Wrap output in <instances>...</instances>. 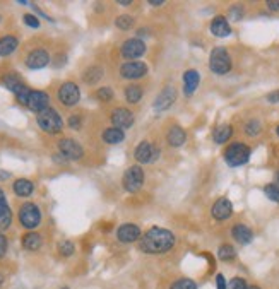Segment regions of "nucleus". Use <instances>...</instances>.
<instances>
[{
    "mask_svg": "<svg viewBox=\"0 0 279 289\" xmlns=\"http://www.w3.org/2000/svg\"><path fill=\"white\" fill-rule=\"evenodd\" d=\"M177 243V238L175 234L170 231V229L165 228H154L148 229L139 240V248L141 252L149 253V255H160V253H166L175 246Z\"/></svg>",
    "mask_w": 279,
    "mask_h": 289,
    "instance_id": "1",
    "label": "nucleus"
},
{
    "mask_svg": "<svg viewBox=\"0 0 279 289\" xmlns=\"http://www.w3.org/2000/svg\"><path fill=\"white\" fill-rule=\"evenodd\" d=\"M36 123H38L41 130L45 133H50V135H57L64 128V120H62L60 113L52 106L36 115Z\"/></svg>",
    "mask_w": 279,
    "mask_h": 289,
    "instance_id": "2",
    "label": "nucleus"
},
{
    "mask_svg": "<svg viewBox=\"0 0 279 289\" xmlns=\"http://www.w3.org/2000/svg\"><path fill=\"white\" fill-rule=\"evenodd\" d=\"M250 154H252V151L247 144H243V142H233V144H230L226 149H224L223 156H224V161H226L228 166L238 168V166L247 165L248 159H250Z\"/></svg>",
    "mask_w": 279,
    "mask_h": 289,
    "instance_id": "3",
    "label": "nucleus"
},
{
    "mask_svg": "<svg viewBox=\"0 0 279 289\" xmlns=\"http://www.w3.org/2000/svg\"><path fill=\"white\" fill-rule=\"evenodd\" d=\"M233 62L230 57V52H228L224 47H216L212 48L211 55H209V69L211 72H214L216 75H226L231 70Z\"/></svg>",
    "mask_w": 279,
    "mask_h": 289,
    "instance_id": "4",
    "label": "nucleus"
},
{
    "mask_svg": "<svg viewBox=\"0 0 279 289\" xmlns=\"http://www.w3.org/2000/svg\"><path fill=\"white\" fill-rule=\"evenodd\" d=\"M19 223L26 229H36L41 224V209L35 202H24L18 212Z\"/></svg>",
    "mask_w": 279,
    "mask_h": 289,
    "instance_id": "5",
    "label": "nucleus"
},
{
    "mask_svg": "<svg viewBox=\"0 0 279 289\" xmlns=\"http://www.w3.org/2000/svg\"><path fill=\"white\" fill-rule=\"evenodd\" d=\"M122 185L128 194H137L144 187V170L139 165H134L123 173Z\"/></svg>",
    "mask_w": 279,
    "mask_h": 289,
    "instance_id": "6",
    "label": "nucleus"
},
{
    "mask_svg": "<svg viewBox=\"0 0 279 289\" xmlns=\"http://www.w3.org/2000/svg\"><path fill=\"white\" fill-rule=\"evenodd\" d=\"M57 98H58V101L64 104V106L72 108L81 101V89H79V86L76 84V82L67 81L58 87Z\"/></svg>",
    "mask_w": 279,
    "mask_h": 289,
    "instance_id": "7",
    "label": "nucleus"
},
{
    "mask_svg": "<svg viewBox=\"0 0 279 289\" xmlns=\"http://www.w3.org/2000/svg\"><path fill=\"white\" fill-rule=\"evenodd\" d=\"M146 52H148V47L141 38H130V40L123 41V45L120 47V55L127 62L139 60L141 57L146 55Z\"/></svg>",
    "mask_w": 279,
    "mask_h": 289,
    "instance_id": "8",
    "label": "nucleus"
},
{
    "mask_svg": "<svg viewBox=\"0 0 279 289\" xmlns=\"http://www.w3.org/2000/svg\"><path fill=\"white\" fill-rule=\"evenodd\" d=\"M160 154H161V151L154 144H151L149 140L139 142L134 151V158L139 165H151V163H154L158 158H160Z\"/></svg>",
    "mask_w": 279,
    "mask_h": 289,
    "instance_id": "9",
    "label": "nucleus"
},
{
    "mask_svg": "<svg viewBox=\"0 0 279 289\" xmlns=\"http://www.w3.org/2000/svg\"><path fill=\"white\" fill-rule=\"evenodd\" d=\"M148 72H149L148 64L141 60L125 62V64L120 65V75H122V79H125V81H137V79L144 77Z\"/></svg>",
    "mask_w": 279,
    "mask_h": 289,
    "instance_id": "10",
    "label": "nucleus"
},
{
    "mask_svg": "<svg viewBox=\"0 0 279 289\" xmlns=\"http://www.w3.org/2000/svg\"><path fill=\"white\" fill-rule=\"evenodd\" d=\"M57 148H58V153L67 159V161H79V159L84 156V149H82V146L79 144L77 140L69 139V137L58 140Z\"/></svg>",
    "mask_w": 279,
    "mask_h": 289,
    "instance_id": "11",
    "label": "nucleus"
},
{
    "mask_svg": "<svg viewBox=\"0 0 279 289\" xmlns=\"http://www.w3.org/2000/svg\"><path fill=\"white\" fill-rule=\"evenodd\" d=\"M110 121L111 127H116L120 130H125V128H130L135 121V116L128 108H115L110 113Z\"/></svg>",
    "mask_w": 279,
    "mask_h": 289,
    "instance_id": "12",
    "label": "nucleus"
},
{
    "mask_svg": "<svg viewBox=\"0 0 279 289\" xmlns=\"http://www.w3.org/2000/svg\"><path fill=\"white\" fill-rule=\"evenodd\" d=\"M24 64H26L28 69L31 70H40L45 69L50 64V52L47 48H35L28 53L26 58H24Z\"/></svg>",
    "mask_w": 279,
    "mask_h": 289,
    "instance_id": "13",
    "label": "nucleus"
},
{
    "mask_svg": "<svg viewBox=\"0 0 279 289\" xmlns=\"http://www.w3.org/2000/svg\"><path fill=\"white\" fill-rule=\"evenodd\" d=\"M26 108H28L29 111L36 113V115L41 113V111H45L47 108H50V96H48V93H45V91H40V89H33L31 94H29Z\"/></svg>",
    "mask_w": 279,
    "mask_h": 289,
    "instance_id": "14",
    "label": "nucleus"
},
{
    "mask_svg": "<svg viewBox=\"0 0 279 289\" xmlns=\"http://www.w3.org/2000/svg\"><path fill=\"white\" fill-rule=\"evenodd\" d=\"M177 87L175 86H166L163 87V91H161L160 94L156 96V99H154V110L156 111H165L168 110L170 106H173V103L177 101Z\"/></svg>",
    "mask_w": 279,
    "mask_h": 289,
    "instance_id": "15",
    "label": "nucleus"
},
{
    "mask_svg": "<svg viewBox=\"0 0 279 289\" xmlns=\"http://www.w3.org/2000/svg\"><path fill=\"white\" fill-rule=\"evenodd\" d=\"M143 233H141V228L137 224H132V223H125L122 226H118L116 229V240L120 243H134V241H139Z\"/></svg>",
    "mask_w": 279,
    "mask_h": 289,
    "instance_id": "16",
    "label": "nucleus"
},
{
    "mask_svg": "<svg viewBox=\"0 0 279 289\" xmlns=\"http://www.w3.org/2000/svg\"><path fill=\"white\" fill-rule=\"evenodd\" d=\"M233 214V204L230 199L226 197H221L214 202V205L211 207V216L214 217L216 221H226L230 219Z\"/></svg>",
    "mask_w": 279,
    "mask_h": 289,
    "instance_id": "17",
    "label": "nucleus"
},
{
    "mask_svg": "<svg viewBox=\"0 0 279 289\" xmlns=\"http://www.w3.org/2000/svg\"><path fill=\"white\" fill-rule=\"evenodd\" d=\"M211 33L216 38H226L233 33L231 24L224 16H216L214 19L211 21Z\"/></svg>",
    "mask_w": 279,
    "mask_h": 289,
    "instance_id": "18",
    "label": "nucleus"
},
{
    "mask_svg": "<svg viewBox=\"0 0 279 289\" xmlns=\"http://www.w3.org/2000/svg\"><path fill=\"white\" fill-rule=\"evenodd\" d=\"M199 84H201V75H199L197 70L190 69L183 72V94L190 98L197 91Z\"/></svg>",
    "mask_w": 279,
    "mask_h": 289,
    "instance_id": "19",
    "label": "nucleus"
},
{
    "mask_svg": "<svg viewBox=\"0 0 279 289\" xmlns=\"http://www.w3.org/2000/svg\"><path fill=\"white\" fill-rule=\"evenodd\" d=\"M187 140V132L183 130L180 125H172L166 130V142L170 148H182Z\"/></svg>",
    "mask_w": 279,
    "mask_h": 289,
    "instance_id": "20",
    "label": "nucleus"
},
{
    "mask_svg": "<svg viewBox=\"0 0 279 289\" xmlns=\"http://www.w3.org/2000/svg\"><path fill=\"white\" fill-rule=\"evenodd\" d=\"M21 245L28 252H38L41 246H43V236L36 231H28L21 238Z\"/></svg>",
    "mask_w": 279,
    "mask_h": 289,
    "instance_id": "21",
    "label": "nucleus"
},
{
    "mask_svg": "<svg viewBox=\"0 0 279 289\" xmlns=\"http://www.w3.org/2000/svg\"><path fill=\"white\" fill-rule=\"evenodd\" d=\"M231 236H233V240L236 243H240V245H248V243L253 240V231L247 224L238 223L231 228Z\"/></svg>",
    "mask_w": 279,
    "mask_h": 289,
    "instance_id": "22",
    "label": "nucleus"
},
{
    "mask_svg": "<svg viewBox=\"0 0 279 289\" xmlns=\"http://www.w3.org/2000/svg\"><path fill=\"white\" fill-rule=\"evenodd\" d=\"M12 223V212L11 207L7 204V197L4 194V190L0 188V231H6Z\"/></svg>",
    "mask_w": 279,
    "mask_h": 289,
    "instance_id": "23",
    "label": "nucleus"
},
{
    "mask_svg": "<svg viewBox=\"0 0 279 289\" xmlns=\"http://www.w3.org/2000/svg\"><path fill=\"white\" fill-rule=\"evenodd\" d=\"M12 192L21 199H26V197L35 194V183L29 182L26 178H18L12 183Z\"/></svg>",
    "mask_w": 279,
    "mask_h": 289,
    "instance_id": "24",
    "label": "nucleus"
},
{
    "mask_svg": "<svg viewBox=\"0 0 279 289\" xmlns=\"http://www.w3.org/2000/svg\"><path fill=\"white\" fill-rule=\"evenodd\" d=\"M19 38L14 35H6L0 38V57H9L18 50Z\"/></svg>",
    "mask_w": 279,
    "mask_h": 289,
    "instance_id": "25",
    "label": "nucleus"
},
{
    "mask_svg": "<svg viewBox=\"0 0 279 289\" xmlns=\"http://www.w3.org/2000/svg\"><path fill=\"white\" fill-rule=\"evenodd\" d=\"M103 74L105 72H103V69L99 65H89L84 72H82V82L87 86H94L103 79Z\"/></svg>",
    "mask_w": 279,
    "mask_h": 289,
    "instance_id": "26",
    "label": "nucleus"
},
{
    "mask_svg": "<svg viewBox=\"0 0 279 289\" xmlns=\"http://www.w3.org/2000/svg\"><path fill=\"white\" fill-rule=\"evenodd\" d=\"M101 139L105 144L115 146V144L123 142V139H125V132L120 130V128H116V127H108L101 132Z\"/></svg>",
    "mask_w": 279,
    "mask_h": 289,
    "instance_id": "27",
    "label": "nucleus"
},
{
    "mask_svg": "<svg viewBox=\"0 0 279 289\" xmlns=\"http://www.w3.org/2000/svg\"><path fill=\"white\" fill-rule=\"evenodd\" d=\"M123 96H125V101L128 104H137L143 99V96H144V89H143V86H139V84H128L125 89H123Z\"/></svg>",
    "mask_w": 279,
    "mask_h": 289,
    "instance_id": "28",
    "label": "nucleus"
},
{
    "mask_svg": "<svg viewBox=\"0 0 279 289\" xmlns=\"http://www.w3.org/2000/svg\"><path fill=\"white\" fill-rule=\"evenodd\" d=\"M233 135V127L231 125H219L218 128H214L212 132V140L216 144H226Z\"/></svg>",
    "mask_w": 279,
    "mask_h": 289,
    "instance_id": "29",
    "label": "nucleus"
},
{
    "mask_svg": "<svg viewBox=\"0 0 279 289\" xmlns=\"http://www.w3.org/2000/svg\"><path fill=\"white\" fill-rule=\"evenodd\" d=\"M33 89H29V87L24 84V82H19L18 86L14 87V89L11 91L12 94L16 96V99H18L19 104H23V106H26L28 104V99H29V94H31Z\"/></svg>",
    "mask_w": 279,
    "mask_h": 289,
    "instance_id": "30",
    "label": "nucleus"
},
{
    "mask_svg": "<svg viewBox=\"0 0 279 289\" xmlns=\"http://www.w3.org/2000/svg\"><path fill=\"white\" fill-rule=\"evenodd\" d=\"M243 132H245V135H248V137H257V135H260V132H262V123H260V120H257V118L248 120L247 123H245V127H243Z\"/></svg>",
    "mask_w": 279,
    "mask_h": 289,
    "instance_id": "31",
    "label": "nucleus"
},
{
    "mask_svg": "<svg viewBox=\"0 0 279 289\" xmlns=\"http://www.w3.org/2000/svg\"><path fill=\"white\" fill-rule=\"evenodd\" d=\"M218 257H219V260H223V262H231L233 258L236 257V250L233 248L231 245H221L219 246V250H218Z\"/></svg>",
    "mask_w": 279,
    "mask_h": 289,
    "instance_id": "32",
    "label": "nucleus"
},
{
    "mask_svg": "<svg viewBox=\"0 0 279 289\" xmlns=\"http://www.w3.org/2000/svg\"><path fill=\"white\" fill-rule=\"evenodd\" d=\"M134 18L128 14H122L118 16V18L115 19V26L120 29V31H128V29H132V26H134Z\"/></svg>",
    "mask_w": 279,
    "mask_h": 289,
    "instance_id": "33",
    "label": "nucleus"
},
{
    "mask_svg": "<svg viewBox=\"0 0 279 289\" xmlns=\"http://www.w3.org/2000/svg\"><path fill=\"white\" fill-rule=\"evenodd\" d=\"M113 96H115V93H113V89L111 87H108V86H105V87H99V89L94 93V98L98 99V101H101V103H108V101H111L113 99Z\"/></svg>",
    "mask_w": 279,
    "mask_h": 289,
    "instance_id": "34",
    "label": "nucleus"
},
{
    "mask_svg": "<svg viewBox=\"0 0 279 289\" xmlns=\"http://www.w3.org/2000/svg\"><path fill=\"white\" fill-rule=\"evenodd\" d=\"M170 289H197V284H195V280L189 279V277H182V279H177L175 282H172Z\"/></svg>",
    "mask_w": 279,
    "mask_h": 289,
    "instance_id": "35",
    "label": "nucleus"
},
{
    "mask_svg": "<svg viewBox=\"0 0 279 289\" xmlns=\"http://www.w3.org/2000/svg\"><path fill=\"white\" fill-rule=\"evenodd\" d=\"M74 252H76V246H74V243L70 240H65L58 245V253H60L62 257H72Z\"/></svg>",
    "mask_w": 279,
    "mask_h": 289,
    "instance_id": "36",
    "label": "nucleus"
},
{
    "mask_svg": "<svg viewBox=\"0 0 279 289\" xmlns=\"http://www.w3.org/2000/svg\"><path fill=\"white\" fill-rule=\"evenodd\" d=\"M264 194L267 195L269 200H272V202L279 204V188L274 185V183H267V185L264 187Z\"/></svg>",
    "mask_w": 279,
    "mask_h": 289,
    "instance_id": "37",
    "label": "nucleus"
},
{
    "mask_svg": "<svg viewBox=\"0 0 279 289\" xmlns=\"http://www.w3.org/2000/svg\"><path fill=\"white\" fill-rule=\"evenodd\" d=\"M248 284L243 277H233L230 282H228V289H247Z\"/></svg>",
    "mask_w": 279,
    "mask_h": 289,
    "instance_id": "38",
    "label": "nucleus"
},
{
    "mask_svg": "<svg viewBox=\"0 0 279 289\" xmlns=\"http://www.w3.org/2000/svg\"><path fill=\"white\" fill-rule=\"evenodd\" d=\"M23 21H24V24H26V26L33 28V29H38L40 28V19L36 18L35 14H24Z\"/></svg>",
    "mask_w": 279,
    "mask_h": 289,
    "instance_id": "39",
    "label": "nucleus"
},
{
    "mask_svg": "<svg viewBox=\"0 0 279 289\" xmlns=\"http://www.w3.org/2000/svg\"><path fill=\"white\" fill-rule=\"evenodd\" d=\"M67 125L72 130H79L82 127V116L81 115H70L67 120Z\"/></svg>",
    "mask_w": 279,
    "mask_h": 289,
    "instance_id": "40",
    "label": "nucleus"
},
{
    "mask_svg": "<svg viewBox=\"0 0 279 289\" xmlns=\"http://www.w3.org/2000/svg\"><path fill=\"white\" fill-rule=\"evenodd\" d=\"M7 248H9V240L4 233H0V258L6 257L7 253Z\"/></svg>",
    "mask_w": 279,
    "mask_h": 289,
    "instance_id": "41",
    "label": "nucleus"
},
{
    "mask_svg": "<svg viewBox=\"0 0 279 289\" xmlns=\"http://www.w3.org/2000/svg\"><path fill=\"white\" fill-rule=\"evenodd\" d=\"M230 18H231L233 21H240L241 18H243V9H241V7H231Z\"/></svg>",
    "mask_w": 279,
    "mask_h": 289,
    "instance_id": "42",
    "label": "nucleus"
},
{
    "mask_svg": "<svg viewBox=\"0 0 279 289\" xmlns=\"http://www.w3.org/2000/svg\"><path fill=\"white\" fill-rule=\"evenodd\" d=\"M216 289H228V282H226V279H224L223 274L216 275Z\"/></svg>",
    "mask_w": 279,
    "mask_h": 289,
    "instance_id": "43",
    "label": "nucleus"
},
{
    "mask_svg": "<svg viewBox=\"0 0 279 289\" xmlns=\"http://www.w3.org/2000/svg\"><path fill=\"white\" fill-rule=\"evenodd\" d=\"M31 7H33V11H35V16H36V14H38V16H40V18L47 19V21H50V23H55V19H52V18H50V16H48V14H45V12H43V11H41L38 6H35V4H31Z\"/></svg>",
    "mask_w": 279,
    "mask_h": 289,
    "instance_id": "44",
    "label": "nucleus"
},
{
    "mask_svg": "<svg viewBox=\"0 0 279 289\" xmlns=\"http://www.w3.org/2000/svg\"><path fill=\"white\" fill-rule=\"evenodd\" d=\"M265 7L270 12H279V0H269V2H265Z\"/></svg>",
    "mask_w": 279,
    "mask_h": 289,
    "instance_id": "45",
    "label": "nucleus"
},
{
    "mask_svg": "<svg viewBox=\"0 0 279 289\" xmlns=\"http://www.w3.org/2000/svg\"><path fill=\"white\" fill-rule=\"evenodd\" d=\"M267 101L269 103H279V91H272V93H269Z\"/></svg>",
    "mask_w": 279,
    "mask_h": 289,
    "instance_id": "46",
    "label": "nucleus"
},
{
    "mask_svg": "<svg viewBox=\"0 0 279 289\" xmlns=\"http://www.w3.org/2000/svg\"><path fill=\"white\" fill-rule=\"evenodd\" d=\"M53 159H55V163H67V159L62 156L60 153H58V154H53Z\"/></svg>",
    "mask_w": 279,
    "mask_h": 289,
    "instance_id": "47",
    "label": "nucleus"
},
{
    "mask_svg": "<svg viewBox=\"0 0 279 289\" xmlns=\"http://www.w3.org/2000/svg\"><path fill=\"white\" fill-rule=\"evenodd\" d=\"M149 4H151L153 7H161L165 2H163V0H149Z\"/></svg>",
    "mask_w": 279,
    "mask_h": 289,
    "instance_id": "48",
    "label": "nucleus"
},
{
    "mask_svg": "<svg viewBox=\"0 0 279 289\" xmlns=\"http://www.w3.org/2000/svg\"><path fill=\"white\" fill-rule=\"evenodd\" d=\"M118 6L128 7V6H132V0H118Z\"/></svg>",
    "mask_w": 279,
    "mask_h": 289,
    "instance_id": "49",
    "label": "nucleus"
},
{
    "mask_svg": "<svg viewBox=\"0 0 279 289\" xmlns=\"http://www.w3.org/2000/svg\"><path fill=\"white\" fill-rule=\"evenodd\" d=\"M9 177H11V175L7 173V171H0V180H7Z\"/></svg>",
    "mask_w": 279,
    "mask_h": 289,
    "instance_id": "50",
    "label": "nucleus"
},
{
    "mask_svg": "<svg viewBox=\"0 0 279 289\" xmlns=\"http://www.w3.org/2000/svg\"><path fill=\"white\" fill-rule=\"evenodd\" d=\"M272 183L279 188V171H276V175H274V182Z\"/></svg>",
    "mask_w": 279,
    "mask_h": 289,
    "instance_id": "51",
    "label": "nucleus"
},
{
    "mask_svg": "<svg viewBox=\"0 0 279 289\" xmlns=\"http://www.w3.org/2000/svg\"><path fill=\"white\" fill-rule=\"evenodd\" d=\"M247 289H260V287L259 286H248Z\"/></svg>",
    "mask_w": 279,
    "mask_h": 289,
    "instance_id": "52",
    "label": "nucleus"
},
{
    "mask_svg": "<svg viewBox=\"0 0 279 289\" xmlns=\"http://www.w3.org/2000/svg\"><path fill=\"white\" fill-rule=\"evenodd\" d=\"M2 282H4V277H2V275H0V286H2Z\"/></svg>",
    "mask_w": 279,
    "mask_h": 289,
    "instance_id": "53",
    "label": "nucleus"
},
{
    "mask_svg": "<svg viewBox=\"0 0 279 289\" xmlns=\"http://www.w3.org/2000/svg\"><path fill=\"white\" fill-rule=\"evenodd\" d=\"M276 133H277V137H279V125H277V128H276Z\"/></svg>",
    "mask_w": 279,
    "mask_h": 289,
    "instance_id": "54",
    "label": "nucleus"
},
{
    "mask_svg": "<svg viewBox=\"0 0 279 289\" xmlns=\"http://www.w3.org/2000/svg\"><path fill=\"white\" fill-rule=\"evenodd\" d=\"M60 289H69V287H67V286H65V287H60Z\"/></svg>",
    "mask_w": 279,
    "mask_h": 289,
    "instance_id": "55",
    "label": "nucleus"
},
{
    "mask_svg": "<svg viewBox=\"0 0 279 289\" xmlns=\"http://www.w3.org/2000/svg\"><path fill=\"white\" fill-rule=\"evenodd\" d=\"M0 21H2V18H0Z\"/></svg>",
    "mask_w": 279,
    "mask_h": 289,
    "instance_id": "56",
    "label": "nucleus"
}]
</instances>
